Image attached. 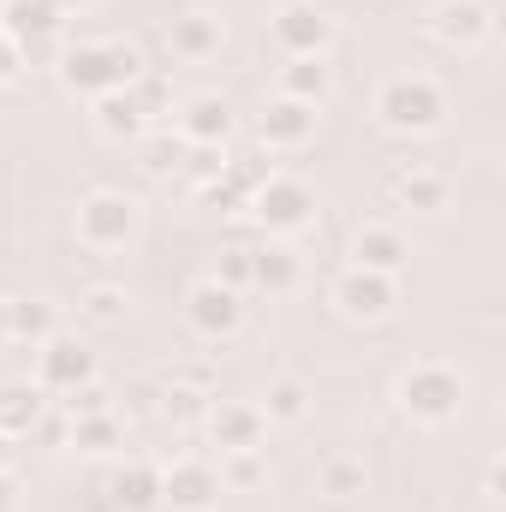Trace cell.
Listing matches in <instances>:
<instances>
[{"label":"cell","mask_w":506,"mask_h":512,"mask_svg":"<svg viewBox=\"0 0 506 512\" xmlns=\"http://www.w3.org/2000/svg\"><path fill=\"white\" fill-rule=\"evenodd\" d=\"M60 411L66 417H90V411H114V393L102 382H84V387H72L66 399H60Z\"/></svg>","instance_id":"35"},{"label":"cell","mask_w":506,"mask_h":512,"mask_svg":"<svg viewBox=\"0 0 506 512\" xmlns=\"http://www.w3.org/2000/svg\"><path fill=\"white\" fill-rule=\"evenodd\" d=\"M221 489H262L268 483V447H245V453H221Z\"/></svg>","instance_id":"30"},{"label":"cell","mask_w":506,"mask_h":512,"mask_svg":"<svg viewBox=\"0 0 506 512\" xmlns=\"http://www.w3.org/2000/svg\"><path fill=\"white\" fill-rule=\"evenodd\" d=\"M96 131L108 137V143H137L149 120H143V108L131 102V90H114V96H96Z\"/></svg>","instance_id":"26"},{"label":"cell","mask_w":506,"mask_h":512,"mask_svg":"<svg viewBox=\"0 0 506 512\" xmlns=\"http://www.w3.org/2000/svg\"><path fill=\"white\" fill-rule=\"evenodd\" d=\"M60 24H66V6L60 0H6V36L12 42L60 36Z\"/></svg>","instance_id":"23"},{"label":"cell","mask_w":506,"mask_h":512,"mask_svg":"<svg viewBox=\"0 0 506 512\" xmlns=\"http://www.w3.org/2000/svg\"><path fill=\"white\" fill-rule=\"evenodd\" d=\"M42 411H48V393L36 382H0V435L6 441H24L42 429Z\"/></svg>","instance_id":"18"},{"label":"cell","mask_w":506,"mask_h":512,"mask_svg":"<svg viewBox=\"0 0 506 512\" xmlns=\"http://www.w3.org/2000/svg\"><path fill=\"white\" fill-rule=\"evenodd\" d=\"M185 328L197 334V340H233L239 328H245V292H233V286H221L215 274L209 280H197L191 292H185Z\"/></svg>","instance_id":"7"},{"label":"cell","mask_w":506,"mask_h":512,"mask_svg":"<svg viewBox=\"0 0 506 512\" xmlns=\"http://www.w3.org/2000/svg\"><path fill=\"white\" fill-rule=\"evenodd\" d=\"M60 6H66V12H72V6H78V12H84V6H102V0H60Z\"/></svg>","instance_id":"40"},{"label":"cell","mask_w":506,"mask_h":512,"mask_svg":"<svg viewBox=\"0 0 506 512\" xmlns=\"http://www.w3.org/2000/svg\"><path fill=\"white\" fill-rule=\"evenodd\" d=\"M256 411L268 417V429H280V423H304V417H310V387L298 382V376H274V382L262 387Z\"/></svg>","instance_id":"28"},{"label":"cell","mask_w":506,"mask_h":512,"mask_svg":"<svg viewBox=\"0 0 506 512\" xmlns=\"http://www.w3.org/2000/svg\"><path fill=\"white\" fill-rule=\"evenodd\" d=\"M108 495H114V507H126V512H155L161 507V465L126 459V465L108 477Z\"/></svg>","instance_id":"19"},{"label":"cell","mask_w":506,"mask_h":512,"mask_svg":"<svg viewBox=\"0 0 506 512\" xmlns=\"http://www.w3.org/2000/svg\"><path fill=\"white\" fill-rule=\"evenodd\" d=\"M221 42H227V24H221L209 6H191V12H179V18L167 24V54H173V60H185V66L215 60V54H221Z\"/></svg>","instance_id":"13"},{"label":"cell","mask_w":506,"mask_h":512,"mask_svg":"<svg viewBox=\"0 0 506 512\" xmlns=\"http://www.w3.org/2000/svg\"><path fill=\"white\" fill-rule=\"evenodd\" d=\"M6 459H12V441H6V435H0V465H6Z\"/></svg>","instance_id":"42"},{"label":"cell","mask_w":506,"mask_h":512,"mask_svg":"<svg viewBox=\"0 0 506 512\" xmlns=\"http://www.w3.org/2000/svg\"><path fill=\"white\" fill-rule=\"evenodd\" d=\"M72 227H78V245L84 251H102V256L126 251L131 239H137V227H143V203L131 191H90L78 203Z\"/></svg>","instance_id":"4"},{"label":"cell","mask_w":506,"mask_h":512,"mask_svg":"<svg viewBox=\"0 0 506 512\" xmlns=\"http://www.w3.org/2000/svg\"><path fill=\"white\" fill-rule=\"evenodd\" d=\"M489 30H495L489 0H441V6L429 12V36H435L441 48H453V54L483 48V42H489Z\"/></svg>","instance_id":"12"},{"label":"cell","mask_w":506,"mask_h":512,"mask_svg":"<svg viewBox=\"0 0 506 512\" xmlns=\"http://www.w3.org/2000/svg\"><path fill=\"white\" fill-rule=\"evenodd\" d=\"M215 280H221V286H233V292H251V251H245V245L221 251V268H215Z\"/></svg>","instance_id":"36"},{"label":"cell","mask_w":506,"mask_h":512,"mask_svg":"<svg viewBox=\"0 0 506 512\" xmlns=\"http://www.w3.org/2000/svg\"><path fill=\"white\" fill-rule=\"evenodd\" d=\"M54 72H60V84H66L72 96L96 102V96L131 90V84L143 78V54H137L131 42H72Z\"/></svg>","instance_id":"1"},{"label":"cell","mask_w":506,"mask_h":512,"mask_svg":"<svg viewBox=\"0 0 506 512\" xmlns=\"http://www.w3.org/2000/svg\"><path fill=\"white\" fill-rule=\"evenodd\" d=\"M364 489H370V465H364V459L328 453V459L316 465V495H322V501H358Z\"/></svg>","instance_id":"24"},{"label":"cell","mask_w":506,"mask_h":512,"mask_svg":"<svg viewBox=\"0 0 506 512\" xmlns=\"http://www.w3.org/2000/svg\"><path fill=\"white\" fill-rule=\"evenodd\" d=\"M24 78H30V66H24V48H18V42L0 30V84L12 90V84H24Z\"/></svg>","instance_id":"37"},{"label":"cell","mask_w":506,"mask_h":512,"mask_svg":"<svg viewBox=\"0 0 506 512\" xmlns=\"http://www.w3.org/2000/svg\"><path fill=\"white\" fill-rule=\"evenodd\" d=\"M66 423H72L66 441H72L78 453H90V459H108V453L126 447V417H120V411H90V417H66Z\"/></svg>","instance_id":"21"},{"label":"cell","mask_w":506,"mask_h":512,"mask_svg":"<svg viewBox=\"0 0 506 512\" xmlns=\"http://www.w3.org/2000/svg\"><path fill=\"white\" fill-rule=\"evenodd\" d=\"M245 209L256 215V227H262L268 239H292V233H304V227L316 221V191H310L304 179H292V173H268L251 191Z\"/></svg>","instance_id":"5"},{"label":"cell","mask_w":506,"mask_h":512,"mask_svg":"<svg viewBox=\"0 0 506 512\" xmlns=\"http://www.w3.org/2000/svg\"><path fill=\"white\" fill-rule=\"evenodd\" d=\"M328 90H334V66H328V60H286V66H280V96L322 108Z\"/></svg>","instance_id":"27"},{"label":"cell","mask_w":506,"mask_h":512,"mask_svg":"<svg viewBox=\"0 0 506 512\" xmlns=\"http://www.w3.org/2000/svg\"><path fill=\"white\" fill-rule=\"evenodd\" d=\"M6 334L24 340V346L36 352L48 334H60V316H54L48 298H6Z\"/></svg>","instance_id":"25"},{"label":"cell","mask_w":506,"mask_h":512,"mask_svg":"<svg viewBox=\"0 0 506 512\" xmlns=\"http://www.w3.org/2000/svg\"><path fill=\"white\" fill-rule=\"evenodd\" d=\"M334 310L346 322H387L399 310V274H370V268H346L334 280Z\"/></svg>","instance_id":"9"},{"label":"cell","mask_w":506,"mask_h":512,"mask_svg":"<svg viewBox=\"0 0 506 512\" xmlns=\"http://www.w3.org/2000/svg\"><path fill=\"white\" fill-rule=\"evenodd\" d=\"M131 102L143 108V120H149V126H161V114H173V90H167L161 78H149V72L131 84Z\"/></svg>","instance_id":"32"},{"label":"cell","mask_w":506,"mask_h":512,"mask_svg":"<svg viewBox=\"0 0 506 512\" xmlns=\"http://www.w3.org/2000/svg\"><path fill=\"white\" fill-rule=\"evenodd\" d=\"M352 268H370V274H399L405 262H411V239L399 233V227H387V221H370V227H358L352 233Z\"/></svg>","instance_id":"16"},{"label":"cell","mask_w":506,"mask_h":512,"mask_svg":"<svg viewBox=\"0 0 506 512\" xmlns=\"http://www.w3.org/2000/svg\"><path fill=\"white\" fill-rule=\"evenodd\" d=\"M12 507H18V477L0 465V512H12Z\"/></svg>","instance_id":"38"},{"label":"cell","mask_w":506,"mask_h":512,"mask_svg":"<svg viewBox=\"0 0 506 512\" xmlns=\"http://www.w3.org/2000/svg\"><path fill=\"white\" fill-rule=\"evenodd\" d=\"M221 471L209 465V459H173V465H161V507L167 512H215L221 507Z\"/></svg>","instance_id":"10"},{"label":"cell","mask_w":506,"mask_h":512,"mask_svg":"<svg viewBox=\"0 0 506 512\" xmlns=\"http://www.w3.org/2000/svg\"><path fill=\"white\" fill-rule=\"evenodd\" d=\"M316 108L310 102H292V96H274L262 114H256V137H262V149H304L310 137H316Z\"/></svg>","instance_id":"15"},{"label":"cell","mask_w":506,"mask_h":512,"mask_svg":"<svg viewBox=\"0 0 506 512\" xmlns=\"http://www.w3.org/2000/svg\"><path fill=\"white\" fill-rule=\"evenodd\" d=\"M203 411H209V376H203V370H191V376H179V382L161 387V417H173V423H203Z\"/></svg>","instance_id":"29"},{"label":"cell","mask_w":506,"mask_h":512,"mask_svg":"<svg viewBox=\"0 0 506 512\" xmlns=\"http://www.w3.org/2000/svg\"><path fill=\"white\" fill-rule=\"evenodd\" d=\"M387 191H393V203H399V209H417V215L447 209V179H441V173H429V167H399V173L387 179Z\"/></svg>","instance_id":"22"},{"label":"cell","mask_w":506,"mask_h":512,"mask_svg":"<svg viewBox=\"0 0 506 512\" xmlns=\"http://www.w3.org/2000/svg\"><path fill=\"white\" fill-rule=\"evenodd\" d=\"M78 316L96 322V328H114V322L126 316V292H120V286H90V292L78 298Z\"/></svg>","instance_id":"31"},{"label":"cell","mask_w":506,"mask_h":512,"mask_svg":"<svg viewBox=\"0 0 506 512\" xmlns=\"http://www.w3.org/2000/svg\"><path fill=\"white\" fill-rule=\"evenodd\" d=\"M0 30H6V0H0Z\"/></svg>","instance_id":"43"},{"label":"cell","mask_w":506,"mask_h":512,"mask_svg":"<svg viewBox=\"0 0 506 512\" xmlns=\"http://www.w3.org/2000/svg\"><path fill=\"white\" fill-rule=\"evenodd\" d=\"M203 435H209L215 453H245V447H262L268 441V417L256 411L251 399H209Z\"/></svg>","instance_id":"11"},{"label":"cell","mask_w":506,"mask_h":512,"mask_svg":"<svg viewBox=\"0 0 506 512\" xmlns=\"http://www.w3.org/2000/svg\"><path fill=\"white\" fill-rule=\"evenodd\" d=\"M131 149H137V173H143V179H173V173L185 167V149H191V143L173 126H149Z\"/></svg>","instance_id":"20"},{"label":"cell","mask_w":506,"mask_h":512,"mask_svg":"<svg viewBox=\"0 0 506 512\" xmlns=\"http://www.w3.org/2000/svg\"><path fill=\"white\" fill-rule=\"evenodd\" d=\"M173 131L191 149H227V137H233V102L227 96H191V102H179Z\"/></svg>","instance_id":"14"},{"label":"cell","mask_w":506,"mask_h":512,"mask_svg":"<svg viewBox=\"0 0 506 512\" xmlns=\"http://www.w3.org/2000/svg\"><path fill=\"white\" fill-rule=\"evenodd\" d=\"M179 173H185L197 191H209V185L227 173V155H221V149H185V167H179Z\"/></svg>","instance_id":"33"},{"label":"cell","mask_w":506,"mask_h":512,"mask_svg":"<svg viewBox=\"0 0 506 512\" xmlns=\"http://www.w3.org/2000/svg\"><path fill=\"white\" fill-rule=\"evenodd\" d=\"M114 399H120V405H114L120 417H155V411H161V387L155 382H126Z\"/></svg>","instance_id":"34"},{"label":"cell","mask_w":506,"mask_h":512,"mask_svg":"<svg viewBox=\"0 0 506 512\" xmlns=\"http://www.w3.org/2000/svg\"><path fill=\"white\" fill-rule=\"evenodd\" d=\"M6 340H12V334H6V298H0V346H6Z\"/></svg>","instance_id":"41"},{"label":"cell","mask_w":506,"mask_h":512,"mask_svg":"<svg viewBox=\"0 0 506 512\" xmlns=\"http://www.w3.org/2000/svg\"><path fill=\"white\" fill-rule=\"evenodd\" d=\"M483 495H489V501H501V465H489V477H483Z\"/></svg>","instance_id":"39"},{"label":"cell","mask_w":506,"mask_h":512,"mask_svg":"<svg viewBox=\"0 0 506 512\" xmlns=\"http://www.w3.org/2000/svg\"><path fill=\"white\" fill-rule=\"evenodd\" d=\"M251 286H256V292H268V298L298 292V286H304V262H298V251H292L286 239L256 245V251H251Z\"/></svg>","instance_id":"17"},{"label":"cell","mask_w":506,"mask_h":512,"mask_svg":"<svg viewBox=\"0 0 506 512\" xmlns=\"http://www.w3.org/2000/svg\"><path fill=\"white\" fill-rule=\"evenodd\" d=\"M376 120L399 137H429L447 120V90L423 72H399L376 90Z\"/></svg>","instance_id":"3"},{"label":"cell","mask_w":506,"mask_h":512,"mask_svg":"<svg viewBox=\"0 0 506 512\" xmlns=\"http://www.w3.org/2000/svg\"><path fill=\"white\" fill-rule=\"evenodd\" d=\"M268 42L280 48V60H328L334 18L316 0H286V6L268 12Z\"/></svg>","instance_id":"6"},{"label":"cell","mask_w":506,"mask_h":512,"mask_svg":"<svg viewBox=\"0 0 506 512\" xmlns=\"http://www.w3.org/2000/svg\"><path fill=\"white\" fill-rule=\"evenodd\" d=\"M30 382L42 387V393H54V399H66L72 387L96 382V352L78 340V334H48L42 346H36V376Z\"/></svg>","instance_id":"8"},{"label":"cell","mask_w":506,"mask_h":512,"mask_svg":"<svg viewBox=\"0 0 506 512\" xmlns=\"http://www.w3.org/2000/svg\"><path fill=\"white\" fill-rule=\"evenodd\" d=\"M393 405H399L411 423L441 429V423H453V417L465 411V376H459L453 364L423 358V364H411V370L393 382Z\"/></svg>","instance_id":"2"}]
</instances>
